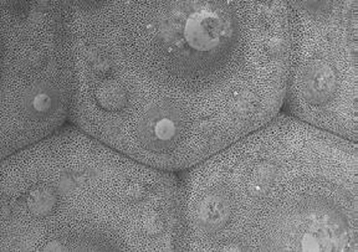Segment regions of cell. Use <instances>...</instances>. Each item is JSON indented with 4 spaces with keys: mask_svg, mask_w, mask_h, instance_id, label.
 Here are the masks:
<instances>
[{
    "mask_svg": "<svg viewBox=\"0 0 358 252\" xmlns=\"http://www.w3.org/2000/svg\"><path fill=\"white\" fill-rule=\"evenodd\" d=\"M73 14L164 68L70 46V112L132 159L185 170L262 128L285 100L289 1H76ZM70 44V43H69Z\"/></svg>",
    "mask_w": 358,
    "mask_h": 252,
    "instance_id": "1",
    "label": "cell"
},
{
    "mask_svg": "<svg viewBox=\"0 0 358 252\" xmlns=\"http://www.w3.org/2000/svg\"><path fill=\"white\" fill-rule=\"evenodd\" d=\"M357 142L287 113L179 175L180 250H358Z\"/></svg>",
    "mask_w": 358,
    "mask_h": 252,
    "instance_id": "2",
    "label": "cell"
},
{
    "mask_svg": "<svg viewBox=\"0 0 358 252\" xmlns=\"http://www.w3.org/2000/svg\"><path fill=\"white\" fill-rule=\"evenodd\" d=\"M292 54L282 108L357 142V1H289Z\"/></svg>",
    "mask_w": 358,
    "mask_h": 252,
    "instance_id": "3",
    "label": "cell"
}]
</instances>
